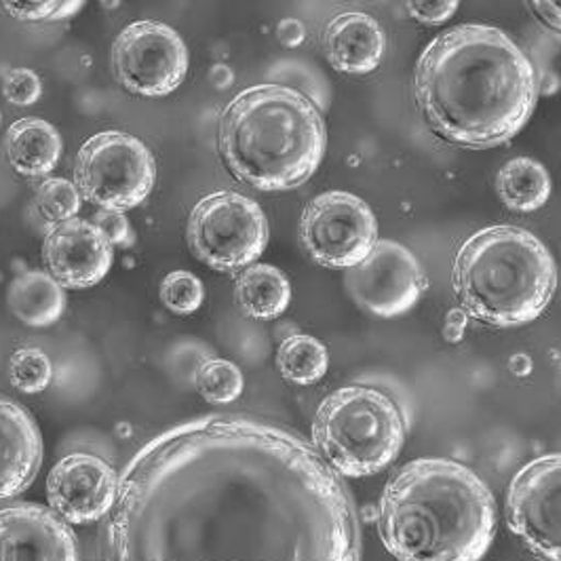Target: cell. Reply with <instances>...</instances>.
<instances>
[{
    "instance_id": "7a4b0ae2",
    "label": "cell",
    "mask_w": 561,
    "mask_h": 561,
    "mask_svg": "<svg viewBox=\"0 0 561 561\" xmlns=\"http://www.w3.org/2000/svg\"><path fill=\"white\" fill-rule=\"evenodd\" d=\"M426 125L454 146L494 148L528 123L538 81L528 56L503 30L449 28L422 51L414 75Z\"/></svg>"
},
{
    "instance_id": "30bf717a",
    "label": "cell",
    "mask_w": 561,
    "mask_h": 561,
    "mask_svg": "<svg viewBox=\"0 0 561 561\" xmlns=\"http://www.w3.org/2000/svg\"><path fill=\"white\" fill-rule=\"evenodd\" d=\"M188 64L184 38L161 22H134L114 41V77L134 95L163 98L173 93L184 83Z\"/></svg>"
},
{
    "instance_id": "8992f818",
    "label": "cell",
    "mask_w": 561,
    "mask_h": 561,
    "mask_svg": "<svg viewBox=\"0 0 561 561\" xmlns=\"http://www.w3.org/2000/svg\"><path fill=\"white\" fill-rule=\"evenodd\" d=\"M405 439V424L393 397L346 387L325 397L312 421V444L342 478H367L387 469Z\"/></svg>"
},
{
    "instance_id": "7402d4cb",
    "label": "cell",
    "mask_w": 561,
    "mask_h": 561,
    "mask_svg": "<svg viewBox=\"0 0 561 561\" xmlns=\"http://www.w3.org/2000/svg\"><path fill=\"white\" fill-rule=\"evenodd\" d=\"M277 367L285 380L309 387L328 374L330 353L317 337L296 334L280 342Z\"/></svg>"
},
{
    "instance_id": "5bb4252c",
    "label": "cell",
    "mask_w": 561,
    "mask_h": 561,
    "mask_svg": "<svg viewBox=\"0 0 561 561\" xmlns=\"http://www.w3.org/2000/svg\"><path fill=\"white\" fill-rule=\"evenodd\" d=\"M113 260V243L98 226L81 218L51 226L43 241L45 268L64 289L98 285L108 275Z\"/></svg>"
},
{
    "instance_id": "ba28073f",
    "label": "cell",
    "mask_w": 561,
    "mask_h": 561,
    "mask_svg": "<svg viewBox=\"0 0 561 561\" xmlns=\"http://www.w3.org/2000/svg\"><path fill=\"white\" fill-rule=\"evenodd\" d=\"M186 241L205 266L234 273L252 266L266 250L268 220L253 198L234 191H216L193 207Z\"/></svg>"
},
{
    "instance_id": "8fae6325",
    "label": "cell",
    "mask_w": 561,
    "mask_h": 561,
    "mask_svg": "<svg viewBox=\"0 0 561 561\" xmlns=\"http://www.w3.org/2000/svg\"><path fill=\"white\" fill-rule=\"evenodd\" d=\"M506 522L536 556L561 561V454L534 458L513 478Z\"/></svg>"
},
{
    "instance_id": "6da1fadb",
    "label": "cell",
    "mask_w": 561,
    "mask_h": 561,
    "mask_svg": "<svg viewBox=\"0 0 561 561\" xmlns=\"http://www.w3.org/2000/svg\"><path fill=\"white\" fill-rule=\"evenodd\" d=\"M106 561H359L336 471L279 426L205 416L150 439L118 478Z\"/></svg>"
},
{
    "instance_id": "9a60e30c",
    "label": "cell",
    "mask_w": 561,
    "mask_h": 561,
    "mask_svg": "<svg viewBox=\"0 0 561 561\" xmlns=\"http://www.w3.org/2000/svg\"><path fill=\"white\" fill-rule=\"evenodd\" d=\"M0 561H79L77 538L47 506H0Z\"/></svg>"
},
{
    "instance_id": "44dd1931",
    "label": "cell",
    "mask_w": 561,
    "mask_h": 561,
    "mask_svg": "<svg viewBox=\"0 0 561 561\" xmlns=\"http://www.w3.org/2000/svg\"><path fill=\"white\" fill-rule=\"evenodd\" d=\"M496 188L508 209L513 211H536L540 209L551 195V178L545 165L538 161L519 157L508 161L499 171Z\"/></svg>"
},
{
    "instance_id": "5b68a950",
    "label": "cell",
    "mask_w": 561,
    "mask_h": 561,
    "mask_svg": "<svg viewBox=\"0 0 561 561\" xmlns=\"http://www.w3.org/2000/svg\"><path fill=\"white\" fill-rule=\"evenodd\" d=\"M454 291L473 319L494 328H519L553 300L558 266L533 232L490 226L469 237L454 260Z\"/></svg>"
},
{
    "instance_id": "d4e9b609",
    "label": "cell",
    "mask_w": 561,
    "mask_h": 561,
    "mask_svg": "<svg viewBox=\"0 0 561 561\" xmlns=\"http://www.w3.org/2000/svg\"><path fill=\"white\" fill-rule=\"evenodd\" d=\"M9 380L22 393H43L54 380L51 359L41 348H20L11 355Z\"/></svg>"
},
{
    "instance_id": "52a82bcc",
    "label": "cell",
    "mask_w": 561,
    "mask_h": 561,
    "mask_svg": "<svg viewBox=\"0 0 561 561\" xmlns=\"http://www.w3.org/2000/svg\"><path fill=\"white\" fill-rule=\"evenodd\" d=\"M157 163L136 136L102 131L84 141L75 165V186L100 211L125 214L152 193Z\"/></svg>"
},
{
    "instance_id": "d6a6232c",
    "label": "cell",
    "mask_w": 561,
    "mask_h": 561,
    "mask_svg": "<svg viewBox=\"0 0 561 561\" xmlns=\"http://www.w3.org/2000/svg\"><path fill=\"white\" fill-rule=\"evenodd\" d=\"M0 123H2V114H0Z\"/></svg>"
},
{
    "instance_id": "4dcf8cb0",
    "label": "cell",
    "mask_w": 561,
    "mask_h": 561,
    "mask_svg": "<svg viewBox=\"0 0 561 561\" xmlns=\"http://www.w3.org/2000/svg\"><path fill=\"white\" fill-rule=\"evenodd\" d=\"M530 11L542 26L561 36V2H530Z\"/></svg>"
},
{
    "instance_id": "e0dca14e",
    "label": "cell",
    "mask_w": 561,
    "mask_h": 561,
    "mask_svg": "<svg viewBox=\"0 0 561 561\" xmlns=\"http://www.w3.org/2000/svg\"><path fill=\"white\" fill-rule=\"evenodd\" d=\"M328 61L342 75L365 77L374 72L387 47L385 30L367 13H340L323 34Z\"/></svg>"
},
{
    "instance_id": "1f68e13d",
    "label": "cell",
    "mask_w": 561,
    "mask_h": 561,
    "mask_svg": "<svg viewBox=\"0 0 561 561\" xmlns=\"http://www.w3.org/2000/svg\"><path fill=\"white\" fill-rule=\"evenodd\" d=\"M279 36L283 45L294 47V45H298V43L302 41L305 30H302V26H300L296 20H287V22H283L279 26Z\"/></svg>"
},
{
    "instance_id": "277c9868",
    "label": "cell",
    "mask_w": 561,
    "mask_h": 561,
    "mask_svg": "<svg viewBox=\"0 0 561 561\" xmlns=\"http://www.w3.org/2000/svg\"><path fill=\"white\" fill-rule=\"evenodd\" d=\"M325 123L298 89L255 84L234 95L218 123V150L230 173L264 193L309 182L325 154Z\"/></svg>"
},
{
    "instance_id": "f1b7e54d",
    "label": "cell",
    "mask_w": 561,
    "mask_h": 561,
    "mask_svg": "<svg viewBox=\"0 0 561 561\" xmlns=\"http://www.w3.org/2000/svg\"><path fill=\"white\" fill-rule=\"evenodd\" d=\"M93 225L98 226L104 237L116 245V248H131L136 241V234L129 226V220L125 218V214H116V211H98L91 220Z\"/></svg>"
},
{
    "instance_id": "484cf974",
    "label": "cell",
    "mask_w": 561,
    "mask_h": 561,
    "mask_svg": "<svg viewBox=\"0 0 561 561\" xmlns=\"http://www.w3.org/2000/svg\"><path fill=\"white\" fill-rule=\"evenodd\" d=\"M159 294H161L163 307L180 317H188V314L197 312L205 302L203 283L197 275H193L188 271L169 273L168 277L161 280Z\"/></svg>"
},
{
    "instance_id": "d6986e66",
    "label": "cell",
    "mask_w": 561,
    "mask_h": 561,
    "mask_svg": "<svg viewBox=\"0 0 561 561\" xmlns=\"http://www.w3.org/2000/svg\"><path fill=\"white\" fill-rule=\"evenodd\" d=\"M9 310L28 328H49L66 310V289L49 273L26 271L9 283Z\"/></svg>"
},
{
    "instance_id": "7c38bea8",
    "label": "cell",
    "mask_w": 561,
    "mask_h": 561,
    "mask_svg": "<svg viewBox=\"0 0 561 561\" xmlns=\"http://www.w3.org/2000/svg\"><path fill=\"white\" fill-rule=\"evenodd\" d=\"M421 262L394 241H378L371 253L346 273V289L362 309L378 317H397L412 309L422 291Z\"/></svg>"
},
{
    "instance_id": "2e32d148",
    "label": "cell",
    "mask_w": 561,
    "mask_h": 561,
    "mask_svg": "<svg viewBox=\"0 0 561 561\" xmlns=\"http://www.w3.org/2000/svg\"><path fill=\"white\" fill-rule=\"evenodd\" d=\"M43 465V437L28 412L0 397V501L28 490Z\"/></svg>"
},
{
    "instance_id": "4316f807",
    "label": "cell",
    "mask_w": 561,
    "mask_h": 561,
    "mask_svg": "<svg viewBox=\"0 0 561 561\" xmlns=\"http://www.w3.org/2000/svg\"><path fill=\"white\" fill-rule=\"evenodd\" d=\"M2 7L22 22H56L81 11L83 2H2Z\"/></svg>"
},
{
    "instance_id": "83f0119b",
    "label": "cell",
    "mask_w": 561,
    "mask_h": 561,
    "mask_svg": "<svg viewBox=\"0 0 561 561\" xmlns=\"http://www.w3.org/2000/svg\"><path fill=\"white\" fill-rule=\"evenodd\" d=\"M2 93L7 98L9 104L13 106H32L41 100L43 93V83L38 79V75L30 68H13L4 75L2 81Z\"/></svg>"
},
{
    "instance_id": "cb8c5ba5",
    "label": "cell",
    "mask_w": 561,
    "mask_h": 561,
    "mask_svg": "<svg viewBox=\"0 0 561 561\" xmlns=\"http://www.w3.org/2000/svg\"><path fill=\"white\" fill-rule=\"evenodd\" d=\"M34 207L45 222L61 225L77 218L81 209V193L64 178H47L36 186Z\"/></svg>"
},
{
    "instance_id": "ac0fdd59",
    "label": "cell",
    "mask_w": 561,
    "mask_h": 561,
    "mask_svg": "<svg viewBox=\"0 0 561 561\" xmlns=\"http://www.w3.org/2000/svg\"><path fill=\"white\" fill-rule=\"evenodd\" d=\"M4 152L9 165L20 175L43 178L56 169L61 157V138L51 123L26 116L9 127Z\"/></svg>"
},
{
    "instance_id": "4fadbf2b",
    "label": "cell",
    "mask_w": 561,
    "mask_h": 561,
    "mask_svg": "<svg viewBox=\"0 0 561 561\" xmlns=\"http://www.w3.org/2000/svg\"><path fill=\"white\" fill-rule=\"evenodd\" d=\"M118 478L113 467L91 454L61 458L47 479L49 506L64 522L93 524L113 511Z\"/></svg>"
},
{
    "instance_id": "603a6c76",
    "label": "cell",
    "mask_w": 561,
    "mask_h": 561,
    "mask_svg": "<svg viewBox=\"0 0 561 561\" xmlns=\"http://www.w3.org/2000/svg\"><path fill=\"white\" fill-rule=\"evenodd\" d=\"M195 385L201 397L211 405H226L243 393V374L228 359H207L195 374Z\"/></svg>"
},
{
    "instance_id": "9c48e42d",
    "label": "cell",
    "mask_w": 561,
    "mask_h": 561,
    "mask_svg": "<svg viewBox=\"0 0 561 561\" xmlns=\"http://www.w3.org/2000/svg\"><path fill=\"white\" fill-rule=\"evenodd\" d=\"M300 241L325 268H353L378 243V222L364 198L332 191L312 198L300 218Z\"/></svg>"
},
{
    "instance_id": "3957f363",
    "label": "cell",
    "mask_w": 561,
    "mask_h": 561,
    "mask_svg": "<svg viewBox=\"0 0 561 561\" xmlns=\"http://www.w3.org/2000/svg\"><path fill=\"white\" fill-rule=\"evenodd\" d=\"M378 533L397 561H481L496 534V503L469 467L419 458L387 483Z\"/></svg>"
},
{
    "instance_id": "f546056e",
    "label": "cell",
    "mask_w": 561,
    "mask_h": 561,
    "mask_svg": "<svg viewBox=\"0 0 561 561\" xmlns=\"http://www.w3.org/2000/svg\"><path fill=\"white\" fill-rule=\"evenodd\" d=\"M458 2L448 0V2H410L408 11L414 20H419L421 24H431V26H439L444 22H448L449 18L456 13Z\"/></svg>"
},
{
    "instance_id": "ffe728a7",
    "label": "cell",
    "mask_w": 561,
    "mask_h": 561,
    "mask_svg": "<svg viewBox=\"0 0 561 561\" xmlns=\"http://www.w3.org/2000/svg\"><path fill=\"white\" fill-rule=\"evenodd\" d=\"M234 298L248 317L271 321L289 307L291 285L279 268L271 264H252L234 280Z\"/></svg>"
}]
</instances>
